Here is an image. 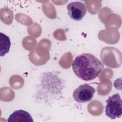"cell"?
I'll use <instances>...</instances> for the list:
<instances>
[{"label": "cell", "instance_id": "obj_1", "mask_svg": "<svg viewBox=\"0 0 122 122\" xmlns=\"http://www.w3.org/2000/svg\"><path fill=\"white\" fill-rule=\"evenodd\" d=\"M103 68V63L89 53L79 55L72 63V69L75 74L85 81L92 80L97 77Z\"/></svg>", "mask_w": 122, "mask_h": 122}, {"label": "cell", "instance_id": "obj_2", "mask_svg": "<svg viewBox=\"0 0 122 122\" xmlns=\"http://www.w3.org/2000/svg\"><path fill=\"white\" fill-rule=\"evenodd\" d=\"M105 114L111 119L122 116V99L118 93L113 94L106 101Z\"/></svg>", "mask_w": 122, "mask_h": 122}, {"label": "cell", "instance_id": "obj_3", "mask_svg": "<svg viewBox=\"0 0 122 122\" xmlns=\"http://www.w3.org/2000/svg\"><path fill=\"white\" fill-rule=\"evenodd\" d=\"M95 92V89L85 83L80 85L73 92L72 97L75 101L79 103H86L92 99Z\"/></svg>", "mask_w": 122, "mask_h": 122}, {"label": "cell", "instance_id": "obj_4", "mask_svg": "<svg viewBox=\"0 0 122 122\" xmlns=\"http://www.w3.org/2000/svg\"><path fill=\"white\" fill-rule=\"evenodd\" d=\"M68 14L75 21H80L86 13L85 5L80 1H73L69 3L67 6Z\"/></svg>", "mask_w": 122, "mask_h": 122}, {"label": "cell", "instance_id": "obj_5", "mask_svg": "<svg viewBox=\"0 0 122 122\" xmlns=\"http://www.w3.org/2000/svg\"><path fill=\"white\" fill-rule=\"evenodd\" d=\"M8 122H33V119L30 114L23 110L14 111L9 117Z\"/></svg>", "mask_w": 122, "mask_h": 122}, {"label": "cell", "instance_id": "obj_6", "mask_svg": "<svg viewBox=\"0 0 122 122\" xmlns=\"http://www.w3.org/2000/svg\"><path fill=\"white\" fill-rule=\"evenodd\" d=\"M0 56L1 57L4 56L6 53H8L10 47V38L6 35L5 34L0 32Z\"/></svg>", "mask_w": 122, "mask_h": 122}]
</instances>
